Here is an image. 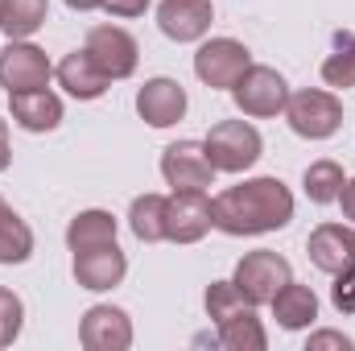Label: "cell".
I'll use <instances>...</instances> for the list:
<instances>
[{"label":"cell","instance_id":"23","mask_svg":"<svg viewBox=\"0 0 355 351\" xmlns=\"http://www.w3.org/2000/svg\"><path fill=\"white\" fill-rule=\"evenodd\" d=\"M219 343L227 351H265L268 348V335L257 318V310H244L227 323H219Z\"/></svg>","mask_w":355,"mask_h":351},{"label":"cell","instance_id":"13","mask_svg":"<svg viewBox=\"0 0 355 351\" xmlns=\"http://www.w3.org/2000/svg\"><path fill=\"white\" fill-rule=\"evenodd\" d=\"M137 112H141V120L149 128H170L186 116V87L178 79L157 75V79H149L137 91Z\"/></svg>","mask_w":355,"mask_h":351},{"label":"cell","instance_id":"4","mask_svg":"<svg viewBox=\"0 0 355 351\" xmlns=\"http://www.w3.org/2000/svg\"><path fill=\"white\" fill-rule=\"evenodd\" d=\"M248 67H252V54H248V46L236 42V37H211V42H202L198 54H194V75H198L211 91H232Z\"/></svg>","mask_w":355,"mask_h":351},{"label":"cell","instance_id":"31","mask_svg":"<svg viewBox=\"0 0 355 351\" xmlns=\"http://www.w3.org/2000/svg\"><path fill=\"white\" fill-rule=\"evenodd\" d=\"M339 203H343V215L355 223V178L343 182V190H339Z\"/></svg>","mask_w":355,"mask_h":351},{"label":"cell","instance_id":"9","mask_svg":"<svg viewBox=\"0 0 355 351\" xmlns=\"http://www.w3.org/2000/svg\"><path fill=\"white\" fill-rule=\"evenodd\" d=\"M50 75H54V67H50L46 50H37L29 42H8L0 50V87L8 91V95L46 87Z\"/></svg>","mask_w":355,"mask_h":351},{"label":"cell","instance_id":"10","mask_svg":"<svg viewBox=\"0 0 355 351\" xmlns=\"http://www.w3.org/2000/svg\"><path fill=\"white\" fill-rule=\"evenodd\" d=\"M215 166L207 157V149L198 141H174L166 145L162 153V178L174 186V190H207L215 182Z\"/></svg>","mask_w":355,"mask_h":351},{"label":"cell","instance_id":"1","mask_svg":"<svg viewBox=\"0 0 355 351\" xmlns=\"http://www.w3.org/2000/svg\"><path fill=\"white\" fill-rule=\"evenodd\" d=\"M215 228L227 236H265L293 219V194L281 178H248L227 186L215 203Z\"/></svg>","mask_w":355,"mask_h":351},{"label":"cell","instance_id":"22","mask_svg":"<svg viewBox=\"0 0 355 351\" xmlns=\"http://www.w3.org/2000/svg\"><path fill=\"white\" fill-rule=\"evenodd\" d=\"M29 257H33V232L12 207H4L0 211V264H25Z\"/></svg>","mask_w":355,"mask_h":351},{"label":"cell","instance_id":"5","mask_svg":"<svg viewBox=\"0 0 355 351\" xmlns=\"http://www.w3.org/2000/svg\"><path fill=\"white\" fill-rule=\"evenodd\" d=\"M83 50H87V58L107 79H128L137 71V62H141L137 37L128 29H120V25H95V29H87Z\"/></svg>","mask_w":355,"mask_h":351},{"label":"cell","instance_id":"16","mask_svg":"<svg viewBox=\"0 0 355 351\" xmlns=\"http://www.w3.org/2000/svg\"><path fill=\"white\" fill-rule=\"evenodd\" d=\"M8 108H12V120H17L25 132H54V128L62 124V99L46 87L8 95Z\"/></svg>","mask_w":355,"mask_h":351},{"label":"cell","instance_id":"30","mask_svg":"<svg viewBox=\"0 0 355 351\" xmlns=\"http://www.w3.org/2000/svg\"><path fill=\"white\" fill-rule=\"evenodd\" d=\"M99 8H107L112 17H141L149 8V0H103Z\"/></svg>","mask_w":355,"mask_h":351},{"label":"cell","instance_id":"29","mask_svg":"<svg viewBox=\"0 0 355 351\" xmlns=\"http://www.w3.org/2000/svg\"><path fill=\"white\" fill-rule=\"evenodd\" d=\"M322 348L352 351V339H347V335H339V331H318V335H310V351H322Z\"/></svg>","mask_w":355,"mask_h":351},{"label":"cell","instance_id":"17","mask_svg":"<svg viewBox=\"0 0 355 351\" xmlns=\"http://www.w3.org/2000/svg\"><path fill=\"white\" fill-rule=\"evenodd\" d=\"M272 318H277V327L281 331H306V327H314V318H318V298H314V289L310 285H297V281H285L277 293H272Z\"/></svg>","mask_w":355,"mask_h":351},{"label":"cell","instance_id":"7","mask_svg":"<svg viewBox=\"0 0 355 351\" xmlns=\"http://www.w3.org/2000/svg\"><path fill=\"white\" fill-rule=\"evenodd\" d=\"M232 281L240 285V293H244L252 306H265V302H272V293H277L285 281H293V268H289V261H285L281 252L257 248V252H248L244 261L236 264Z\"/></svg>","mask_w":355,"mask_h":351},{"label":"cell","instance_id":"24","mask_svg":"<svg viewBox=\"0 0 355 351\" xmlns=\"http://www.w3.org/2000/svg\"><path fill=\"white\" fill-rule=\"evenodd\" d=\"M343 166L339 162H331V157H322V162H314L306 178H302V186H306V198L310 203H318V207H327V203H339V190H343Z\"/></svg>","mask_w":355,"mask_h":351},{"label":"cell","instance_id":"25","mask_svg":"<svg viewBox=\"0 0 355 351\" xmlns=\"http://www.w3.org/2000/svg\"><path fill=\"white\" fill-rule=\"evenodd\" d=\"M207 314H211V323L219 327V323H227V318H236V314H244V310H257L244 293H240V285L236 281H211L207 285Z\"/></svg>","mask_w":355,"mask_h":351},{"label":"cell","instance_id":"14","mask_svg":"<svg viewBox=\"0 0 355 351\" xmlns=\"http://www.w3.org/2000/svg\"><path fill=\"white\" fill-rule=\"evenodd\" d=\"M215 21V8L211 0H162L157 4V25L170 42H198L207 37Z\"/></svg>","mask_w":355,"mask_h":351},{"label":"cell","instance_id":"11","mask_svg":"<svg viewBox=\"0 0 355 351\" xmlns=\"http://www.w3.org/2000/svg\"><path fill=\"white\" fill-rule=\"evenodd\" d=\"M79 343L87 351H128L132 348V318L120 306H91L79 323Z\"/></svg>","mask_w":355,"mask_h":351},{"label":"cell","instance_id":"3","mask_svg":"<svg viewBox=\"0 0 355 351\" xmlns=\"http://www.w3.org/2000/svg\"><path fill=\"white\" fill-rule=\"evenodd\" d=\"M285 120H289V128H293L297 137H306V141H327V137H335L339 124H343V103H339V95L318 91V87L289 91Z\"/></svg>","mask_w":355,"mask_h":351},{"label":"cell","instance_id":"32","mask_svg":"<svg viewBox=\"0 0 355 351\" xmlns=\"http://www.w3.org/2000/svg\"><path fill=\"white\" fill-rule=\"evenodd\" d=\"M8 162H12V153H8V120H0V174L8 170Z\"/></svg>","mask_w":355,"mask_h":351},{"label":"cell","instance_id":"6","mask_svg":"<svg viewBox=\"0 0 355 351\" xmlns=\"http://www.w3.org/2000/svg\"><path fill=\"white\" fill-rule=\"evenodd\" d=\"M232 99H236V108H240L244 116L265 120V116L285 112V103H289V83H285V75L272 71V67H248V71L240 75V83L232 87Z\"/></svg>","mask_w":355,"mask_h":351},{"label":"cell","instance_id":"26","mask_svg":"<svg viewBox=\"0 0 355 351\" xmlns=\"http://www.w3.org/2000/svg\"><path fill=\"white\" fill-rule=\"evenodd\" d=\"M322 79L327 87H355V33L339 37L335 54L322 62Z\"/></svg>","mask_w":355,"mask_h":351},{"label":"cell","instance_id":"27","mask_svg":"<svg viewBox=\"0 0 355 351\" xmlns=\"http://www.w3.org/2000/svg\"><path fill=\"white\" fill-rule=\"evenodd\" d=\"M21 327H25V306H21V298L0 285V348H12L17 335H21Z\"/></svg>","mask_w":355,"mask_h":351},{"label":"cell","instance_id":"34","mask_svg":"<svg viewBox=\"0 0 355 351\" xmlns=\"http://www.w3.org/2000/svg\"><path fill=\"white\" fill-rule=\"evenodd\" d=\"M4 207H8V203H4V198H0V211H4Z\"/></svg>","mask_w":355,"mask_h":351},{"label":"cell","instance_id":"20","mask_svg":"<svg viewBox=\"0 0 355 351\" xmlns=\"http://www.w3.org/2000/svg\"><path fill=\"white\" fill-rule=\"evenodd\" d=\"M50 17V0H0V29L12 42L33 37Z\"/></svg>","mask_w":355,"mask_h":351},{"label":"cell","instance_id":"21","mask_svg":"<svg viewBox=\"0 0 355 351\" xmlns=\"http://www.w3.org/2000/svg\"><path fill=\"white\" fill-rule=\"evenodd\" d=\"M128 228L141 244L166 240V194H141L128 207Z\"/></svg>","mask_w":355,"mask_h":351},{"label":"cell","instance_id":"18","mask_svg":"<svg viewBox=\"0 0 355 351\" xmlns=\"http://www.w3.org/2000/svg\"><path fill=\"white\" fill-rule=\"evenodd\" d=\"M54 75H58V87H67V95H75V99H99V95L107 91V83H112V79L87 58V50L67 54V58L54 67Z\"/></svg>","mask_w":355,"mask_h":351},{"label":"cell","instance_id":"33","mask_svg":"<svg viewBox=\"0 0 355 351\" xmlns=\"http://www.w3.org/2000/svg\"><path fill=\"white\" fill-rule=\"evenodd\" d=\"M67 4H71L75 12H91V8H99L103 0H67Z\"/></svg>","mask_w":355,"mask_h":351},{"label":"cell","instance_id":"19","mask_svg":"<svg viewBox=\"0 0 355 351\" xmlns=\"http://www.w3.org/2000/svg\"><path fill=\"white\" fill-rule=\"evenodd\" d=\"M67 244H71V252L99 248V244H116V215L112 211H79L67 223Z\"/></svg>","mask_w":355,"mask_h":351},{"label":"cell","instance_id":"2","mask_svg":"<svg viewBox=\"0 0 355 351\" xmlns=\"http://www.w3.org/2000/svg\"><path fill=\"white\" fill-rule=\"evenodd\" d=\"M202 149H207V157H211V166L219 174H244V170H252L261 162L265 141L248 120H219L207 132Z\"/></svg>","mask_w":355,"mask_h":351},{"label":"cell","instance_id":"8","mask_svg":"<svg viewBox=\"0 0 355 351\" xmlns=\"http://www.w3.org/2000/svg\"><path fill=\"white\" fill-rule=\"evenodd\" d=\"M211 228H215V207L207 190H174L166 198V240L198 244Z\"/></svg>","mask_w":355,"mask_h":351},{"label":"cell","instance_id":"28","mask_svg":"<svg viewBox=\"0 0 355 351\" xmlns=\"http://www.w3.org/2000/svg\"><path fill=\"white\" fill-rule=\"evenodd\" d=\"M331 302L339 314H355V264L335 273V285H331Z\"/></svg>","mask_w":355,"mask_h":351},{"label":"cell","instance_id":"15","mask_svg":"<svg viewBox=\"0 0 355 351\" xmlns=\"http://www.w3.org/2000/svg\"><path fill=\"white\" fill-rule=\"evenodd\" d=\"M128 273V257L116 248V244H99V248H83L75 252V281L91 289V293H103V289H116Z\"/></svg>","mask_w":355,"mask_h":351},{"label":"cell","instance_id":"12","mask_svg":"<svg viewBox=\"0 0 355 351\" xmlns=\"http://www.w3.org/2000/svg\"><path fill=\"white\" fill-rule=\"evenodd\" d=\"M306 252H310V264L322 268V273H343L355 264V228L347 223H318L306 240Z\"/></svg>","mask_w":355,"mask_h":351}]
</instances>
